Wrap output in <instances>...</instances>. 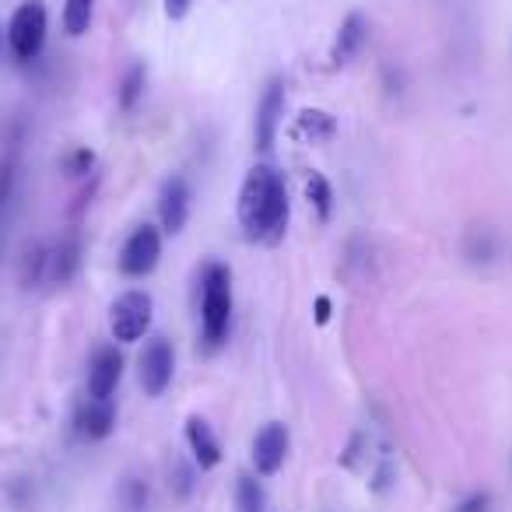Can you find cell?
I'll use <instances>...</instances> for the list:
<instances>
[{
  "instance_id": "cell-4",
  "label": "cell",
  "mask_w": 512,
  "mask_h": 512,
  "mask_svg": "<svg viewBox=\"0 0 512 512\" xmlns=\"http://www.w3.org/2000/svg\"><path fill=\"white\" fill-rule=\"evenodd\" d=\"M151 316H155V302L141 288H130L120 299L109 306V330L113 341L120 344H137L151 330Z\"/></svg>"
},
{
  "instance_id": "cell-2",
  "label": "cell",
  "mask_w": 512,
  "mask_h": 512,
  "mask_svg": "<svg viewBox=\"0 0 512 512\" xmlns=\"http://www.w3.org/2000/svg\"><path fill=\"white\" fill-rule=\"evenodd\" d=\"M232 327V271L218 260L200 271V341L207 351H218Z\"/></svg>"
},
{
  "instance_id": "cell-8",
  "label": "cell",
  "mask_w": 512,
  "mask_h": 512,
  "mask_svg": "<svg viewBox=\"0 0 512 512\" xmlns=\"http://www.w3.org/2000/svg\"><path fill=\"white\" fill-rule=\"evenodd\" d=\"M193 211V190L186 183V176H169L162 183V193H158V218H162V232L179 235L190 221Z\"/></svg>"
},
{
  "instance_id": "cell-11",
  "label": "cell",
  "mask_w": 512,
  "mask_h": 512,
  "mask_svg": "<svg viewBox=\"0 0 512 512\" xmlns=\"http://www.w3.org/2000/svg\"><path fill=\"white\" fill-rule=\"evenodd\" d=\"M113 428H116V404H113V400L88 397L85 404L78 407V414H74V432H78L85 442L109 439V435H113Z\"/></svg>"
},
{
  "instance_id": "cell-25",
  "label": "cell",
  "mask_w": 512,
  "mask_h": 512,
  "mask_svg": "<svg viewBox=\"0 0 512 512\" xmlns=\"http://www.w3.org/2000/svg\"><path fill=\"white\" fill-rule=\"evenodd\" d=\"M330 313H334V302L327 299V295H320V299H316V323H330Z\"/></svg>"
},
{
  "instance_id": "cell-6",
  "label": "cell",
  "mask_w": 512,
  "mask_h": 512,
  "mask_svg": "<svg viewBox=\"0 0 512 512\" xmlns=\"http://www.w3.org/2000/svg\"><path fill=\"white\" fill-rule=\"evenodd\" d=\"M172 372H176V351L165 337H148L141 358H137V379H141V390L148 397H162L172 383Z\"/></svg>"
},
{
  "instance_id": "cell-3",
  "label": "cell",
  "mask_w": 512,
  "mask_h": 512,
  "mask_svg": "<svg viewBox=\"0 0 512 512\" xmlns=\"http://www.w3.org/2000/svg\"><path fill=\"white\" fill-rule=\"evenodd\" d=\"M46 32H50V15H46L43 0H25V4H18L8 25V46H11V53H15V60L32 64V60L43 57Z\"/></svg>"
},
{
  "instance_id": "cell-16",
  "label": "cell",
  "mask_w": 512,
  "mask_h": 512,
  "mask_svg": "<svg viewBox=\"0 0 512 512\" xmlns=\"http://www.w3.org/2000/svg\"><path fill=\"white\" fill-rule=\"evenodd\" d=\"M235 509L239 512H264L267 509L264 484L256 481L253 474H239V481H235Z\"/></svg>"
},
{
  "instance_id": "cell-1",
  "label": "cell",
  "mask_w": 512,
  "mask_h": 512,
  "mask_svg": "<svg viewBox=\"0 0 512 512\" xmlns=\"http://www.w3.org/2000/svg\"><path fill=\"white\" fill-rule=\"evenodd\" d=\"M292 204H288V186L274 165H253L242 179L239 190V225L253 242H274L285 239Z\"/></svg>"
},
{
  "instance_id": "cell-21",
  "label": "cell",
  "mask_w": 512,
  "mask_h": 512,
  "mask_svg": "<svg viewBox=\"0 0 512 512\" xmlns=\"http://www.w3.org/2000/svg\"><path fill=\"white\" fill-rule=\"evenodd\" d=\"M169 474H176V481H169V488H176V495H179V498H186V495H190V491H193V470L186 467V463L172 460Z\"/></svg>"
},
{
  "instance_id": "cell-7",
  "label": "cell",
  "mask_w": 512,
  "mask_h": 512,
  "mask_svg": "<svg viewBox=\"0 0 512 512\" xmlns=\"http://www.w3.org/2000/svg\"><path fill=\"white\" fill-rule=\"evenodd\" d=\"M281 116H285V81L271 78L264 95H260V102H256V120H253V137L260 151L274 148L278 130H281Z\"/></svg>"
},
{
  "instance_id": "cell-10",
  "label": "cell",
  "mask_w": 512,
  "mask_h": 512,
  "mask_svg": "<svg viewBox=\"0 0 512 512\" xmlns=\"http://www.w3.org/2000/svg\"><path fill=\"white\" fill-rule=\"evenodd\" d=\"M288 446H292V439H288V428L281 425V421H271V425L260 428V432H256V439H253V467H256V474H264V477L278 474L281 463H285V456H288Z\"/></svg>"
},
{
  "instance_id": "cell-14",
  "label": "cell",
  "mask_w": 512,
  "mask_h": 512,
  "mask_svg": "<svg viewBox=\"0 0 512 512\" xmlns=\"http://www.w3.org/2000/svg\"><path fill=\"white\" fill-rule=\"evenodd\" d=\"M365 39H369V22H365V15L351 11L341 22V29H337V39H334V46H330V60H334L337 67L351 64V60L362 53Z\"/></svg>"
},
{
  "instance_id": "cell-18",
  "label": "cell",
  "mask_w": 512,
  "mask_h": 512,
  "mask_svg": "<svg viewBox=\"0 0 512 512\" xmlns=\"http://www.w3.org/2000/svg\"><path fill=\"white\" fill-rule=\"evenodd\" d=\"M306 197H309V204L316 207L320 221H327L330 214H334V186H330V179L323 176V172H309V179H306Z\"/></svg>"
},
{
  "instance_id": "cell-15",
  "label": "cell",
  "mask_w": 512,
  "mask_h": 512,
  "mask_svg": "<svg viewBox=\"0 0 512 512\" xmlns=\"http://www.w3.org/2000/svg\"><path fill=\"white\" fill-rule=\"evenodd\" d=\"M144 88H148V67L144 64H130L123 74L120 88H116V102H120L123 113H134L137 102L144 99Z\"/></svg>"
},
{
  "instance_id": "cell-5",
  "label": "cell",
  "mask_w": 512,
  "mask_h": 512,
  "mask_svg": "<svg viewBox=\"0 0 512 512\" xmlns=\"http://www.w3.org/2000/svg\"><path fill=\"white\" fill-rule=\"evenodd\" d=\"M162 260V232L155 225H137L120 249V271L127 278H148Z\"/></svg>"
},
{
  "instance_id": "cell-17",
  "label": "cell",
  "mask_w": 512,
  "mask_h": 512,
  "mask_svg": "<svg viewBox=\"0 0 512 512\" xmlns=\"http://www.w3.org/2000/svg\"><path fill=\"white\" fill-rule=\"evenodd\" d=\"M299 134L309 137V141H330V137L337 134V120L330 113H323V109H306V113L299 116Z\"/></svg>"
},
{
  "instance_id": "cell-13",
  "label": "cell",
  "mask_w": 512,
  "mask_h": 512,
  "mask_svg": "<svg viewBox=\"0 0 512 512\" xmlns=\"http://www.w3.org/2000/svg\"><path fill=\"white\" fill-rule=\"evenodd\" d=\"M81 264V242L74 235L57 239L53 246H46V278L43 285H67L78 274Z\"/></svg>"
},
{
  "instance_id": "cell-23",
  "label": "cell",
  "mask_w": 512,
  "mask_h": 512,
  "mask_svg": "<svg viewBox=\"0 0 512 512\" xmlns=\"http://www.w3.org/2000/svg\"><path fill=\"white\" fill-rule=\"evenodd\" d=\"M453 512H491V495L488 491H470Z\"/></svg>"
},
{
  "instance_id": "cell-9",
  "label": "cell",
  "mask_w": 512,
  "mask_h": 512,
  "mask_svg": "<svg viewBox=\"0 0 512 512\" xmlns=\"http://www.w3.org/2000/svg\"><path fill=\"white\" fill-rule=\"evenodd\" d=\"M123 379V355L116 344H102L92 355V365H88V397L95 400H113L116 386Z\"/></svg>"
},
{
  "instance_id": "cell-12",
  "label": "cell",
  "mask_w": 512,
  "mask_h": 512,
  "mask_svg": "<svg viewBox=\"0 0 512 512\" xmlns=\"http://www.w3.org/2000/svg\"><path fill=\"white\" fill-rule=\"evenodd\" d=\"M186 446H190L193 467L214 470L221 463V442L214 435V428L207 425V418H200V414L186 418Z\"/></svg>"
},
{
  "instance_id": "cell-24",
  "label": "cell",
  "mask_w": 512,
  "mask_h": 512,
  "mask_svg": "<svg viewBox=\"0 0 512 512\" xmlns=\"http://www.w3.org/2000/svg\"><path fill=\"white\" fill-rule=\"evenodd\" d=\"M190 4H193V0H165V18H172V22H183V18L190 15Z\"/></svg>"
},
{
  "instance_id": "cell-20",
  "label": "cell",
  "mask_w": 512,
  "mask_h": 512,
  "mask_svg": "<svg viewBox=\"0 0 512 512\" xmlns=\"http://www.w3.org/2000/svg\"><path fill=\"white\" fill-rule=\"evenodd\" d=\"M120 502L127 512H144L148 509V484H144L141 477H127V481L120 484Z\"/></svg>"
},
{
  "instance_id": "cell-19",
  "label": "cell",
  "mask_w": 512,
  "mask_h": 512,
  "mask_svg": "<svg viewBox=\"0 0 512 512\" xmlns=\"http://www.w3.org/2000/svg\"><path fill=\"white\" fill-rule=\"evenodd\" d=\"M95 18V0H67L64 4V32L67 36H85L92 29Z\"/></svg>"
},
{
  "instance_id": "cell-22",
  "label": "cell",
  "mask_w": 512,
  "mask_h": 512,
  "mask_svg": "<svg viewBox=\"0 0 512 512\" xmlns=\"http://www.w3.org/2000/svg\"><path fill=\"white\" fill-rule=\"evenodd\" d=\"M92 165H95V155L88 148H78L67 155V172H71V176H85V172H92Z\"/></svg>"
}]
</instances>
